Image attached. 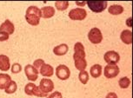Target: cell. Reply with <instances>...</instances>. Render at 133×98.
Returning a JSON list of instances; mask_svg holds the SVG:
<instances>
[{
	"label": "cell",
	"instance_id": "6da1fadb",
	"mask_svg": "<svg viewBox=\"0 0 133 98\" xmlns=\"http://www.w3.org/2000/svg\"><path fill=\"white\" fill-rule=\"evenodd\" d=\"M41 18V11L37 6H30L26 10L25 19L29 24L32 26H37L39 24Z\"/></svg>",
	"mask_w": 133,
	"mask_h": 98
},
{
	"label": "cell",
	"instance_id": "7a4b0ae2",
	"mask_svg": "<svg viewBox=\"0 0 133 98\" xmlns=\"http://www.w3.org/2000/svg\"><path fill=\"white\" fill-rule=\"evenodd\" d=\"M86 4L91 9V11L96 12V13H99V12L104 11L107 8L108 3L107 1H88L86 2Z\"/></svg>",
	"mask_w": 133,
	"mask_h": 98
},
{
	"label": "cell",
	"instance_id": "3957f363",
	"mask_svg": "<svg viewBox=\"0 0 133 98\" xmlns=\"http://www.w3.org/2000/svg\"><path fill=\"white\" fill-rule=\"evenodd\" d=\"M88 38L93 44H98L102 42L103 35L98 28H92L88 33Z\"/></svg>",
	"mask_w": 133,
	"mask_h": 98
},
{
	"label": "cell",
	"instance_id": "277c9868",
	"mask_svg": "<svg viewBox=\"0 0 133 98\" xmlns=\"http://www.w3.org/2000/svg\"><path fill=\"white\" fill-rule=\"evenodd\" d=\"M56 76L60 80H67L71 76V70L66 65H58L56 69Z\"/></svg>",
	"mask_w": 133,
	"mask_h": 98
},
{
	"label": "cell",
	"instance_id": "5b68a950",
	"mask_svg": "<svg viewBox=\"0 0 133 98\" xmlns=\"http://www.w3.org/2000/svg\"><path fill=\"white\" fill-rule=\"evenodd\" d=\"M104 61L109 65H117V64L120 60V56L117 52L114 51H110L104 54Z\"/></svg>",
	"mask_w": 133,
	"mask_h": 98
},
{
	"label": "cell",
	"instance_id": "8992f818",
	"mask_svg": "<svg viewBox=\"0 0 133 98\" xmlns=\"http://www.w3.org/2000/svg\"><path fill=\"white\" fill-rule=\"evenodd\" d=\"M87 16V12L83 8H76L69 12V17L71 20H84Z\"/></svg>",
	"mask_w": 133,
	"mask_h": 98
},
{
	"label": "cell",
	"instance_id": "52a82bcc",
	"mask_svg": "<svg viewBox=\"0 0 133 98\" xmlns=\"http://www.w3.org/2000/svg\"><path fill=\"white\" fill-rule=\"evenodd\" d=\"M38 88L43 93H44V94H48L49 92H51L53 90L54 83L51 79L43 78L41 80V82H40V84H39Z\"/></svg>",
	"mask_w": 133,
	"mask_h": 98
},
{
	"label": "cell",
	"instance_id": "ba28073f",
	"mask_svg": "<svg viewBox=\"0 0 133 98\" xmlns=\"http://www.w3.org/2000/svg\"><path fill=\"white\" fill-rule=\"evenodd\" d=\"M120 70L118 66L117 65H109L104 67V75L106 78H114L116 77L117 75L119 74Z\"/></svg>",
	"mask_w": 133,
	"mask_h": 98
},
{
	"label": "cell",
	"instance_id": "9c48e42d",
	"mask_svg": "<svg viewBox=\"0 0 133 98\" xmlns=\"http://www.w3.org/2000/svg\"><path fill=\"white\" fill-rule=\"evenodd\" d=\"M24 72H25L27 78L30 81H36L37 77H38V70L33 65H26L25 68H24Z\"/></svg>",
	"mask_w": 133,
	"mask_h": 98
},
{
	"label": "cell",
	"instance_id": "30bf717a",
	"mask_svg": "<svg viewBox=\"0 0 133 98\" xmlns=\"http://www.w3.org/2000/svg\"><path fill=\"white\" fill-rule=\"evenodd\" d=\"M15 31V27L14 24L10 21V20H5L3 24L0 25V31H4L6 32L7 34L11 35L14 33Z\"/></svg>",
	"mask_w": 133,
	"mask_h": 98
},
{
	"label": "cell",
	"instance_id": "8fae6325",
	"mask_svg": "<svg viewBox=\"0 0 133 98\" xmlns=\"http://www.w3.org/2000/svg\"><path fill=\"white\" fill-rule=\"evenodd\" d=\"M76 57H84L85 58V51H84V47L81 43H77L74 45V55L73 58Z\"/></svg>",
	"mask_w": 133,
	"mask_h": 98
},
{
	"label": "cell",
	"instance_id": "7c38bea8",
	"mask_svg": "<svg viewBox=\"0 0 133 98\" xmlns=\"http://www.w3.org/2000/svg\"><path fill=\"white\" fill-rule=\"evenodd\" d=\"M39 72L40 74L42 75L43 76H46V77H49V76H51L54 73V69L52 66L49 64H44L41 66V68L39 69Z\"/></svg>",
	"mask_w": 133,
	"mask_h": 98
},
{
	"label": "cell",
	"instance_id": "4fadbf2b",
	"mask_svg": "<svg viewBox=\"0 0 133 98\" xmlns=\"http://www.w3.org/2000/svg\"><path fill=\"white\" fill-rule=\"evenodd\" d=\"M11 68L10 58L5 55H0V70L7 71Z\"/></svg>",
	"mask_w": 133,
	"mask_h": 98
},
{
	"label": "cell",
	"instance_id": "5bb4252c",
	"mask_svg": "<svg viewBox=\"0 0 133 98\" xmlns=\"http://www.w3.org/2000/svg\"><path fill=\"white\" fill-rule=\"evenodd\" d=\"M41 11V17L43 18H51L55 15V9L52 6L43 7Z\"/></svg>",
	"mask_w": 133,
	"mask_h": 98
},
{
	"label": "cell",
	"instance_id": "9a60e30c",
	"mask_svg": "<svg viewBox=\"0 0 133 98\" xmlns=\"http://www.w3.org/2000/svg\"><path fill=\"white\" fill-rule=\"evenodd\" d=\"M73 59L75 62V67L77 68V70H80V71L85 70L87 67V62L84 57H76Z\"/></svg>",
	"mask_w": 133,
	"mask_h": 98
},
{
	"label": "cell",
	"instance_id": "2e32d148",
	"mask_svg": "<svg viewBox=\"0 0 133 98\" xmlns=\"http://www.w3.org/2000/svg\"><path fill=\"white\" fill-rule=\"evenodd\" d=\"M121 40L123 43L125 44H132V32L130 30H124L122 31L121 35H120Z\"/></svg>",
	"mask_w": 133,
	"mask_h": 98
},
{
	"label": "cell",
	"instance_id": "e0dca14e",
	"mask_svg": "<svg viewBox=\"0 0 133 98\" xmlns=\"http://www.w3.org/2000/svg\"><path fill=\"white\" fill-rule=\"evenodd\" d=\"M68 50H69V47L68 45L66 44H60L58 46H56L53 49V53L56 55V56H64L68 52Z\"/></svg>",
	"mask_w": 133,
	"mask_h": 98
},
{
	"label": "cell",
	"instance_id": "ac0fdd59",
	"mask_svg": "<svg viewBox=\"0 0 133 98\" xmlns=\"http://www.w3.org/2000/svg\"><path fill=\"white\" fill-rule=\"evenodd\" d=\"M11 82V78L7 74H0V89H5L10 82Z\"/></svg>",
	"mask_w": 133,
	"mask_h": 98
},
{
	"label": "cell",
	"instance_id": "d6986e66",
	"mask_svg": "<svg viewBox=\"0 0 133 98\" xmlns=\"http://www.w3.org/2000/svg\"><path fill=\"white\" fill-rule=\"evenodd\" d=\"M91 76L94 78H97L102 75V66L100 64H94L90 69Z\"/></svg>",
	"mask_w": 133,
	"mask_h": 98
},
{
	"label": "cell",
	"instance_id": "ffe728a7",
	"mask_svg": "<svg viewBox=\"0 0 133 98\" xmlns=\"http://www.w3.org/2000/svg\"><path fill=\"white\" fill-rule=\"evenodd\" d=\"M108 11H109L110 14L117 16V15H120L124 12V8H123V6L118 5V4H113V5L110 6V8L108 9Z\"/></svg>",
	"mask_w": 133,
	"mask_h": 98
},
{
	"label": "cell",
	"instance_id": "44dd1931",
	"mask_svg": "<svg viewBox=\"0 0 133 98\" xmlns=\"http://www.w3.org/2000/svg\"><path fill=\"white\" fill-rule=\"evenodd\" d=\"M57 10L58 11H65L69 7V2L68 1H57L55 3Z\"/></svg>",
	"mask_w": 133,
	"mask_h": 98
},
{
	"label": "cell",
	"instance_id": "7402d4cb",
	"mask_svg": "<svg viewBox=\"0 0 133 98\" xmlns=\"http://www.w3.org/2000/svg\"><path fill=\"white\" fill-rule=\"evenodd\" d=\"M118 84L121 89H127V88H129L130 84V80L129 77H127V76L122 77L118 81Z\"/></svg>",
	"mask_w": 133,
	"mask_h": 98
},
{
	"label": "cell",
	"instance_id": "603a6c76",
	"mask_svg": "<svg viewBox=\"0 0 133 98\" xmlns=\"http://www.w3.org/2000/svg\"><path fill=\"white\" fill-rule=\"evenodd\" d=\"M17 85L16 83V82L11 81L9 83L8 86L6 87L5 93H7V94H13V93L17 91Z\"/></svg>",
	"mask_w": 133,
	"mask_h": 98
},
{
	"label": "cell",
	"instance_id": "cb8c5ba5",
	"mask_svg": "<svg viewBox=\"0 0 133 98\" xmlns=\"http://www.w3.org/2000/svg\"><path fill=\"white\" fill-rule=\"evenodd\" d=\"M78 78H79V81L81 82L83 84H86L88 81H89V74H88V72L85 71V70L80 71L78 75Z\"/></svg>",
	"mask_w": 133,
	"mask_h": 98
},
{
	"label": "cell",
	"instance_id": "d4e9b609",
	"mask_svg": "<svg viewBox=\"0 0 133 98\" xmlns=\"http://www.w3.org/2000/svg\"><path fill=\"white\" fill-rule=\"evenodd\" d=\"M36 88V85L32 82H29L25 85L24 87V92H25L26 95H33V91H34V89Z\"/></svg>",
	"mask_w": 133,
	"mask_h": 98
},
{
	"label": "cell",
	"instance_id": "484cf974",
	"mask_svg": "<svg viewBox=\"0 0 133 98\" xmlns=\"http://www.w3.org/2000/svg\"><path fill=\"white\" fill-rule=\"evenodd\" d=\"M21 70H22V66L16 62V64H14L13 65H12V67H11L12 73H14V74H17V73H19Z\"/></svg>",
	"mask_w": 133,
	"mask_h": 98
},
{
	"label": "cell",
	"instance_id": "4316f807",
	"mask_svg": "<svg viewBox=\"0 0 133 98\" xmlns=\"http://www.w3.org/2000/svg\"><path fill=\"white\" fill-rule=\"evenodd\" d=\"M44 64V61L43 59H37V60H36V61H34V62H33V66L36 68V69H40L41 68V66L43 64Z\"/></svg>",
	"mask_w": 133,
	"mask_h": 98
},
{
	"label": "cell",
	"instance_id": "83f0119b",
	"mask_svg": "<svg viewBox=\"0 0 133 98\" xmlns=\"http://www.w3.org/2000/svg\"><path fill=\"white\" fill-rule=\"evenodd\" d=\"M9 37H10V35L7 34L6 32L0 31V42H4V41H6V40H8Z\"/></svg>",
	"mask_w": 133,
	"mask_h": 98
},
{
	"label": "cell",
	"instance_id": "f1b7e54d",
	"mask_svg": "<svg viewBox=\"0 0 133 98\" xmlns=\"http://www.w3.org/2000/svg\"><path fill=\"white\" fill-rule=\"evenodd\" d=\"M47 98H63V95L60 92L58 91H55L52 94H51Z\"/></svg>",
	"mask_w": 133,
	"mask_h": 98
},
{
	"label": "cell",
	"instance_id": "f546056e",
	"mask_svg": "<svg viewBox=\"0 0 133 98\" xmlns=\"http://www.w3.org/2000/svg\"><path fill=\"white\" fill-rule=\"evenodd\" d=\"M105 98H117V95L116 93H114V92H110L107 95H106V97Z\"/></svg>",
	"mask_w": 133,
	"mask_h": 98
},
{
	"label": "cell",
	"instance_id": "4dcf8cb0",
	"mask_svg": "<svg viewBox=\"0 0 133 98\" xmlns=\"http://www.w3.org/2000/svg\"><path fill=\"white\" fill-rule=\"evenodd\" d=\"M77 5H80V6H84L86 4V2H83V3H78V2H76Z\"/></svg>",
	"mask_w": 133,
	"mask_h": 98
}]
</instances>
